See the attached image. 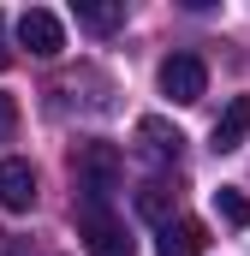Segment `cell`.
<instances>
[{"label": "cell", "instance_id": "cell-9", "mask_svg": "<svg viewBox=\"0 0 250 256\" xmlns=\"http://www.w3.org/2000/svg\"><path fill=\"white\" fill-rule=\"evenodd\" d=\"M78 24L96 30V36L120 30V24H125V0H78Z\"/></svg>", "mask_w": 250, "mask_h": 256}, {"label": "cell", "instance_id": "cell-5", "mask_svg": "<svg viewBox=\"0 0 250 256\" xmlns=\"http://www.w3.org/2000/svg\"><path fill=\"white\" fill-rule=\"evenodd\" d=\"M36 202V173L30 161H0V208L6 214H24Z\"/></svg>", "mask_w": 250, "mask_h": 256}, {"label": "cell", "instance_id": "cell-3", "mask_svg": "<svg viewBox=\"0 0 250 256\" xmlns=\"http://www.w3.org/2000/svg\"><path fill=\"white\" fill-rule=\"evenodd\" d=\"M161 96L179 102V108L202 102V96H208V66L196 60V54H167V60H161Z\"/></svg>", "mask_w": 250, "mask_h": 256}, {"label": "cell", "instance_id": "cell-10", "mask_svg": "<svg viewBox=\"0 0 250 256\" xmlns=\"http://www.w3.org/2000/svg\"><path fill=\"white\" fill-rule=\"evenodd\" d=\"M137 214L155 220V226H173V196L161 191V185H143V191H137Z\"/></svg>", "mask_w": 250, "mask_h": 256}, {"label": "cell", "instance_id": "cell-12", "mask_svg": "<svg viewBox=\"0 0 250 256\" xmlns=\"http://www.w3.org/2000/svg\"><path fill=\"white\" fill-rule=\"evenodd\" d=\"M12 131H18V102H12V96H0V143H6Z\"/></svg>", "mask_w": 250, "mask_h": 256}, {"label": "cell", "instance_id": "cell-2", "mask_svg": "<svg viewBox=\"0 0 250 256\" xmlns=\"http://www.w3.org/2000/svg\"><path fill=\"white\" fill-rule=\"evenodd\" d=\"M78 238L90 256H131V238H125L120 214L102 208V202H78Z\"/></svg>", "mask_w": 250, "mask_h": 256}, {"label": "cell", "instance_id": "cell-13", "mask_svg": "<svg viewBox=\"0 0 250 256\" xmlns=\"http://www.w3.org/2000/svg\"><path fill=\"white\" fill-rule=\"evenodd\" d=\"M6 60H12V48H6V18H0V72H6Z\"/></svg>", "mask_w": 250, "mask_h": 256}, {"label": "cell", "instance_id": "cell-8", "mask_svg": "<svg viewBox=\"0 0 250 256\" xmlns=\"http://www.w3.org/2000/svg\"><path fill=\"white\" fill-rule=\"evenodd\" d=\"M202 220H173V226H161V244H155V256H202Z\"/></svg>", "mask_w": 250, "mask_h": 256}, {"label": "cell", "instance_id": "cell-1", "mask_svg": "<svg viewBox=\"0 0 250 256\" xmlns=\"http://www.w3.org/2000/svg\"><path fill=\"white\" fill-rule=\"evenodd\" d=\"M72 179H78V196H84V202H102V208H108V196L120 191V179H125V155L114 143H78Z\"/></svg>", "mask_w": 250, "mask_h": 256}, {"label": "cell", "instance_id": "cell-6", "mask_svg": "<svg viewBox=\"0 0 250 256\" xmlns=\"http://www.w3.org/2000/svg\"><path fill=\"white\" fill-rule=\"evenodd\" d=\"M244 137H250V96H232V102H226V114L214 120V155L244 149Z\"/></svg>", "mask_w": 250, "mask_h": 256}, {"label": "cell", "instance_id": "cell-4", "mask_svg": "<svg viewBox=\"0 0 250 256\" xmlns=\"http://www.w3.org/2000/svg\"><path fill=\"white\" fill-rule=\"evenodd\" d=\"M18 42H24L36 60H54V54L66 48V30H60V18H54L48 6H30V12L18 18Z\"/></svg>", "mask_w": 250, "mask_h": 256}, {"label": "cell", "instance_id": "cell-11", "mask_svg": "<svg viewBox=\"0 0 250 256\" xmlns=\"http://www.w3.org/2000/svg\"><path fill=\"white\" fill-rule=\"evenodd\" d=\"M214 208H220V220H232V226H250V196L238 185H220L214 191Z\"/></svg>", "mask_w": 250, "mask_h": 256}, {"label": "cell", "instance_id": "cell-7", "mask_svg": "<svg viewBox=\"0 0 250 256\" xmlns=\"http://www.w3.org/2000/svg\"><path fill=\"white\" fill-rule=\"evenodd\" d=\"M137 143L155 155V161H179V149H185V131L167 126V120H155V114H143L137 120Z\"/></svg>", "mask_w": 250, "mask_h": 256}]
</instances>
